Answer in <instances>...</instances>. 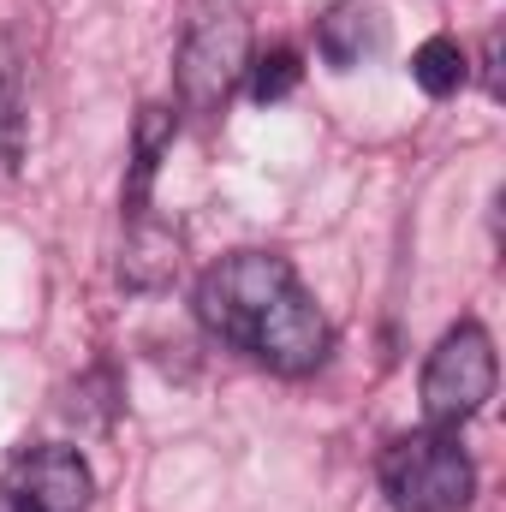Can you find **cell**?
<instances>
[{"label":"cell","instance_id":"6da1fadb","mask_svg":"<svg viewBox=\"0 0 506 512\" xmlns=\"http://www.w3.org/2000/svg\"><path fill=\"white\" fill-rule=\"evenodd\" d=\"M251 66V18L239 0H185L173 84L185 114H215Z\"/></svg>","mask_w":506,"mask_h":512},{"label":"cell","instance_id":"7a4b0ae2","mask_svg":"<svg viewBox=\"0 0 506 512\" xmlns=\"http://www.w3.org/2000/svg\"><path fill=\"white\" fill-rule=\"evenodd\" d=\"M381 489L393 512H459L477 495L471 453L459 447V429H417L381 453Z\"/></svg>","mask_w":506,"mask_h":512},{"label":"cell","instance_id":"3957f363","mask_svg":"<svg viewBox=\"0 0 506 512\" xmlns=\"http://www.w3.org/2000/svg\"><path fill=\"white\" fill-rule=\"evenodd\" d=\"M292 262L274 251H239L221 256L203 280H197V322L227 340V346H251L256 322L268 316V304L292 286Z\"/></svg>","mask_w":506,"mask_h":512},{"label":"cell","instance_id":"277c9868","mask_svg":"<svg viewBox=\"0 0 506 512\" xmlns=\"http://www.w3.org/2000/svg\"><path fill=\"white\" fill-rule=\"evenodd\" d=\"M495 399V340L483 322H459L423 364V417L435 429H459Z\"/></svg>","mask_w":506,"mask_h":512},{"label":"cell","instance_id":"5b68a950","mask_svg":"<svg viewBox=\"0 0 506 512\" xmlns=\"http://www.w3.org/2000/svg\"><path fill=\"white\" fill-rule=\"evenodd\" d=\"M251 352L256 364H268L274 376H310L322 358H328V316L316 310V298L292 280L274 304H268V316L256 322L251 334Z\"/></svg>","mask_w":506,"mask_h":512},{"label":"cell","instance_id":"8992f818","mask_svg":"<svg viewBox=\"0 0 506 512\" xmlns=\"http://www.w3.org/2000/svg\"><path fill=\"white\" fill-rule=\"evenodd\" d=\"M96 477L72 447H24L6 465V507L12 512H90Z\"/></svg>","mask_w":506,"mask_h":512},{"label":"cell","instance_id":"52a82bcc","mask_svg":"<svg viewBox=\"0 0 506 512\" xmlns=\"http://www.w3.org/2000/svg\"><path fill=\"white\" fill-rule=\"evenodd\" d=\"M381 36H387V24H381V12L370 0H340V6L316 24V48H322V60H328L334 72L364 66V54H376Z\"/></svg>","mask_w":506,"mask_h":512},{"label":"cell","instance_id":"ba28073f","mask_svg":"<svg viewBox=\"0 0 506 512\" xmlns=\"http://www.w3.org/2000/svg\"><path fill=\"white\" fill-rule=\"evenodd\" d=\"M173 274H179V239H173L167 227H155L149 215H137L126 251H120V280H126L131 292H155V286H167Z\"/></svg>","mask_w":506,"mask_h":512},{"label":"cell","instance_id":"9c48e42d","mask_svg":"<svg viewBox=\"0 0 506 512\" xmlns=\"http://www.w3.org/2000/svg\"><path fill=\"white\" fill-rule=\"evenodd\" d=\"M173 131H179V120H173V108H143L137 114V149H131V191H126V215L137 221L143 215V203H149V185H155V167H161V155L173 149Z\"/></svg>","mask_w":506,"mask_h":512},{"label":"cell","instance_id":"30bf717a","mask_svg":"<svg viewBox=\"0 0 506 512\" xmlns=\"http://www.w3.org/2000/svg\"><path fill=\"white\" fill-rule=\"evenodd\" d=\"M471 78V60H465V48L453 42V36H429L417 54H411V84L423 90V96H453L459 84Z\"/></svg>","mask_w":506,"mask_h":512},{"label":"cell","instance_id":"8fae6325","mask_svg":"<svg viewBox=\"0 0 506 512\" xmlns=\"http://www.w3.org/2000/svg\"><path fill=\"white\" fill-rule=\"evenodd\" d=\"M251 72V96L268 108V102H286L292 90H298V78H304V66H298V54L292 48H274V54H262L245 66Z\"/></svg>","mask_w":506,"mask_h":512},{"label":"cell","instance_id":"7c38bea8","mask_svg":"<svg viewBox=\"0 0 506 512\" xmlns=\"http://www.w3.org/2000/svg\"><path fill=\"white\" fill-rule=\"evenodd\" d=\"M24 161V102H18V84L0 78V179H12Z\"/></svg>","mask_w":506,"mask_h":512}]
</instances>
